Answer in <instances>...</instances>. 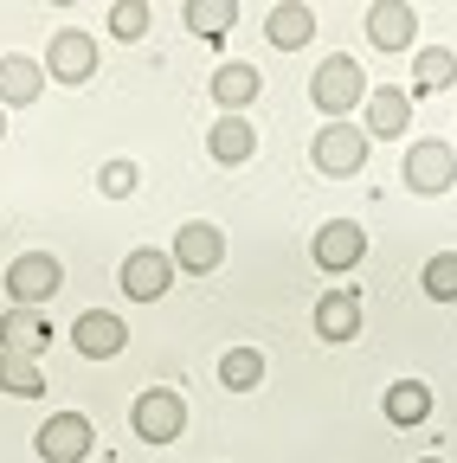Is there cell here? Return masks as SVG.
<instances>
[{
    "label": "cell",
    "mask_w": 457,
    "mask_h": 463,
    "mask_svg": "<svg viewBox=\"0 0 457 463\" xmlns=\"http://www.w3.org/2000/svg\"><path fill=\"white\" fill-rule=\"evenodd\" d=\"M71 341H78L84 361H117L129 347V328H123V316H109V309H84L71 322Z\"/></svg>",
    "instance_id": "cell-12"
},
{
    "label": "cell",
    "mask_w": 457,
    "mask_h": 463,
    "mask_svg": "<svg viewBox=\"0 0 457 463\" xmlns=\"http://www.w3.org/2000/svg\"><path fill=\"white\" fill-rule=\"evenodd\" d=\"M39 457L45 463H84L90 457V444H97V425L84 419V412H52L45 425H39Z\"/></svg>",
    "instance_id": "cell-8"
},
{
    "label": "cell",
    "mask_w": 457,
    "mask_h": 463,
    "mask_svg": "<svg viewBox=\"0 0 457 463\" xmlns=\"http://www.w3.org/2000/svg\"><path fill=\"white\" fill-rule=\"evenodd\" d=\"M258 90H264V78H258V65H245V58H225V65L213 71V103H219V116H245V109L258 103Z\"/></svg>",
    "instance_id": "cell-14"
},
{
    "label": "cell",
    "mask_w": 457,
    "mask_h": 463,
    "mask_svg": "<svg viewBox=\"0 0 457 463\" xmlns=\"http://www.w3.org/2000/svg\"><path fill=\"white\" fill-rule=\"evenodd\" d=\"M399 181H406L413 194H425V200L451 194V187H457V148L438 142V136L413 142V148H406V167H399Z\"/></svg>",
    "instance_id": "cell-5"
},
{
    "label": "cell",
    "mask_w": 457,
    "mask_h": 463,
    "mask_svg": "<svg viewBox=\"0 0 457 463\" xmlns=\"http://www.w3.org/2000/svg\"><path fill=\"white\" fill-rule=\"evenodd\" d=\"M167 258H175V270H187V277H206V270L225 264V232L206 225V219H187L175 232V245H167Z\"/></svg>",
    "instance_id": "cell-9"
},
{
    "label": "cell",
    "mask_w": 457,
    "mask_h": 463,
    "mask_svg": "<svg viewBox=\"0 0 457 463\" xmlns=\"http://www.w3.org/2000/svg\"><path fill=\"white\" fill-rule=\"evenodd\" d=\"M0 392H14V399H39V392H45V373H39V361L0 354Z\"/></svg>",
    "instance_id": "cell-24"
},
{
    "label": "cell",
    "mask_w": 457,
    "mask_h": 463,
    "mask_svg": "<svg viewBox=\"0 0 457 463\" xmlns=\"http://www.w3.org/2000/svg\"><path fill=\"white\" fill-rule=\"evenodd\" d=\"M419 463H444V457H419Z\"/></svg>",
    "instance_id": "cell-29"
},
{
    "label": "cell",
    "mask_w": 457,
    "mask_h": 463,
    "mask_svg": "<svg viewBox=\"0 0 457 463\" xmlns=\"http://www.w3.org/2000/svg\"><path fill=\"white\" fill-rule=\"evenodd\" d=\"M316 335H322V341H355V335H361V297H355V283H341V289H328V297H316Z\"/></svg>",
    "instance_id": "cell-17"
},
{
    "label": "cell",
    "mask_w": 457,
    "mask_h": 463,
    "mask_svg": "<svg viewBox=\"0 0 457 463\" xmlns=\"http://www.w3.org/2000/svg\"><path fill=\"white\" fill-rule=\"evenodd\" d=\"M367 71L355 65V58L348 52H335V58H322V65H316V78H309V103L328 116V123H348V116L367 103Z\"/></svg>",
    "instance_id": "cell-1"
},
{
    "label": "cell",
    "mask_w": 457,
    "mask_h": 463,
    "mask_svg": "<svg viewBox=\"0 0 457 463\" xmlns=\"http://www.w3.org/2000/svg\"><path fill=\"white\" fill-rule=\"evenodd\" d=\"M309 258H316V270H328V277H348V270L367 258V232H361L355 219H328L316 239H309Z\"/></svg>",
    "instance_id": "cell-7"
},
{
    "label": "cell",
    "mask_w": 457,
    "mask_h": 463,
    "mask_svg": "<svg viewBox=\"0 0 457 463\" xmlns=\"http://www.w3.org/2000/svg\"><path fill=\"white\" fill-rule=\"evenodd\" d=\"M451 148H457V142H451Z\"/></svg>",
    "instance_id": "cell-30"
},
{
    "label": "cell",
    "mask_w": 457,
    "mask_h": 463,
    "mask_svg": "<svg viewBox=\"0 0 457 463\" xmlns=\"http://www.w3.org/2000/svg\"><path fill=\"white\" fill-rule=\"evenodd\" d=\"M0 142H7V109H0Z\"/></svg>",
    "instance_id": "cell-28"
},
{
    "label": "cell",
    "mask_w": 457,
    "mask_h": 463,
    "mask_svg": "<svg viewBox=\"0 0 457 463\" xmlns=\"http://www.w3.org/2000/svg\"><path fill=\"white\" fill-rule=\"evenodd\" d=\"M367 39L380 52H406L419 39V14L406 7V0H380V7H367Z\"/></svg>",
    "instance_id": "cell-18"
},
{
    "label": "cell",
    "mask_w": 457,
    "mask_h": 463,
    "mask_svg": "<svg viewBox=\"0 0 457 463\" xmlns=\"http://www.w3.org/2000/svg\"><path fill=\"white\" fill-rule=\"evenodd\" d=\"M361 109H367V123H361L367 142H374V136H380V142H399V136L413 129V97L399 90V84H374Z\"/></svg>",
    "instance_id": "cell-11"
},
{
    "label": "cell",
    "mask_w": 457,
    "mask_h": 463,
    "mask_svg": "<svg viewBox=\"0 0 457 463\" xmlns=\"http://www.w3.org/2000/svg\"><path fill=\"white\" fill-rule=\"evenodd\" d=\"M117 283H123V297H129V303H161V297H167V283H175V258L142 245V251L123 258V277H117Z\"/></svg>",
    "instance_id": "cell-10"
},
{
    "label": "cell",
    "mask_w": 457,
    "mask_h": 463,
    "mask_svg": "<svg viewBox=\"0 0 457 463\" xmlns=\"http://www.w3.org/2000/svg\"><path fill=\"white\" fill-rule=\"evenodd\" d=\"M219 386L225 392H258L264 386V354L258 347H225L219 354Z\"/></svg>",
    "instance_id": "cell-22"
},
{
    "label": "cell",
    "mask_w": 457,
    "mask_h": 463,
    "mask_svg": "<svg viewBox=\"0 0 457 463\" xmlns=\"http://www.w3.org/2000/svg\"><path fill=\"white\" fill-rule=\"evenodd\" d=\"M39 90H45V65H39V58H26V52L0 58V109H26V103H39Z\"/></svg>",
    "instance_id": "cell-15"
},
{
    "label": "cell",
    "mask_w": 457,
    "mask_h": 463,
    "mask_svg": "<svg viewBox=\"0 0 457 463\" xmlns=\"http://www.w3.org/2000/svg\"><path fill=\"white\" fill-rule=\"evenodd\" d=\"M97 78V39L84 26H59L45 39V84H90Z\"/></svg>",
    "instance_id": "cell-6"
},
{
    "label": "cell",
    "mask_w": 457,
    "mask_h": 463,
    "mask_svg": "<svg viewBox=\"0 0 457 463\" xmlns=\"http://www.w3.org/2000/svg\"><path fill=\"white\" fill-rule=\"evenodd\" d=\"M59 289H65V264L52 258V251H20V258L7 264V297H14V309H45Z\"/></svg>",
    "instance_id": "cell-3"
},
{
    "label": "cell",
    "mask_w": 457,
    "mask_h": 463,
    "mask_svg": "<svg viewBox=\"0 0 457 463\" xmlns=\"http://www.w3.org/2000/svg\"><path fill=\"white\" fill-rule=\"evenodd\" d=\"M451 84H457V52H451V45H419V52H413V84H406V97L419 103V97L451 90Z\"/></svg>",
    "instance_id": "cell-19"
},
{
    "label": "cell",
    "mask_w": 457,
    "mask_h": 463,
    "mask_svg": "<svg viewBox=\"0 0 457 463\" xmlns=\"http://www.w3.org/2000/svg\"><path fill=\"white\" fill-rule=\"evenodd\" d=\"M264 33H271V45H277V52H297V45H309V39H316V14H309V7H297V0H283V7H271Z\"/></svg>",
    "instance_id": "cell-21"
},
{
    "label": "cell",
    "mask_w": 457,
    "mask_h": 463,
    "mask_svg": "<svg viewBox=\"0 0 457 463\" xmlns=\"http://www.w3.org/2000/svg\"><path fill=\"white\" fill-rule=\"evenodd\" d=\"M103 20H109V33H117L123 45H136V39L148 33L155 14H148V0H109V14H103Z\"/></svg>",
    "instance_id": "cell-27"
},
{
    "label": "cell",
    "mask_w": 457,
    "mask_h": 463,
    "mask_svg": "<svg viewBox=\"0 0 457 463\" xmlns=\"http://www.w3.org/2000/svg\"><path fill=\"white\" fill-rule=\"evenodd\" d=\"M181 20H187L200 39H225V33H233V20H239V0H187Z\"/></svg>",
    "instance_id": "cell-23"
},
{
    "label": "cell",
    "mask_w": 457,
    "mask_h": 463,
    "mask_svg": "<svg viewBox=\"0 0 457 463\" xmlns=\"http://www.w3.org/2000/svg\"><path fill=\"white\" fill-rule=\"evenodd\" d=\"M380 412H386V425H399V431L425 425V419H432V386H425V380H393L386 399H380Z\"/></svg>",
    "instance_id": "cell-20"
},
{
    "label": "cell",
    "mask_w": 457,
    "mask_h": 463,
    "mask_svg": "<svg viewBox=\"0 0 457 463\" xmlns=\"http://www.w3.org/2000/svg\"><path fill=\"white\" fill-rule=\"evenodd\" d=\"M45 341H52L45 309H14V303H7V316H0V354L39 361V354H45Z\"/></svg>",
    "instance_id": "cell-13"
},
{
    "label": "cell",
    "mask_w": 457,
    "mask_h": 463,
    "mask_svg": "<svg viewBox=\"0 0 457 463\" xmlns=\"http://www.w3.org/2000/svg\"><path fill=\"white\" fill-rule=\"evenodd\" d=\"M419 283H425V297H432V303H457V251H438V258H425Z\"/></svg>",
    "instance_id": "cell-26"
},
{
    "label": "cell",
    "mask_w": 457,
    "mask_h": 463,
    "mask_svg": "<svg viewBox=\"0 0 457 463\" xmlns=\"http://www.w3.org/2000/svg\"><path fill=\"white\" fill-rule=\"evenodd\" d=\"M309 161H316V174H328V181H348V174L367 167V129H361V123H328V129H316Z\"/></svg>",
    "instance_id": "cell-4"
},
{
    "label": "cell",
    "mask_w": 457,
    "mask_h": 463,
    "mask_svg": "<svg viewBox=\"0 0 457 463\" xmlns=\"http://www.w3.org/2000/svg\"><path fill=\"white\" fill-rule=\"evenodd\" d=\"M129 425H136L142 444H175V438H187V399H181V386H142L136 405H129Z\"/></svg>",
    "instance_id": "cell-2"
},
{
    "label": "cell",
    "mask_w": 457,
    "mask_h": 463,
    "mask_svg": "<svg viewBox=\"0 0 457 463\" xmlns=\"http://www.w3.org/2000/svg\"><path fill=\"white\" fill-rule=\"evenodd\" d=\"M136 187H142V167H136L129 155H117V161L97 167V194H103V200H129Z\"/></svg>",
    "instance_id": "cell-25"
},
{
    "label": "cell",
    "mask_w": 457,
    "mask_h": 463,
    "mask_svg": "<svg viewBox=\"0 0 457 463\" xmlns=\"http://www.w3.org/2000/svg\"><path fill=\"white\" fill-rule=\"evenodd\" d=\"M206 155L219 167H245L258 155V129H252V116H219V123L206 129Z\"/></svg>",
    "instance_id": "cell-16"
}]
</instances>
